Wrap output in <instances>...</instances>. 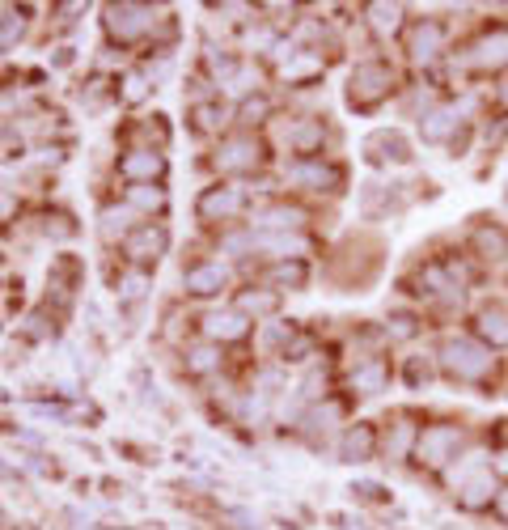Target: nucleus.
I'll return each instance as SVG.
<instances>
[{
  "mask_svg": "<svg viewBox=\"0 0 508 530\" xmlns=\"http://www.w3.org/2000/svg\"><path fill=\"white\" fill-rule=\"evenodd\" d=\"M475 331H479V340H487L492 348H504L508 344V310L504 306H483L479 318H475Z\"/></svg>",
  "mask_w": 508,
  "mask_h": 530,
  "instance_id": "12",
  "label": "nucleus"
},
{
  "mask_svg": "<svg viewBox=\"0 0 508 530\" xmlns=\"http://www.w3.org/2000/svg\"><path fill=\"white\" fill-rule=\"evenodd\" d=\"M161 242H166V238H161V229H153V225H144V229H140V234H136L132 242H127V251H132L136 259H149V255H157V251H161Z\"/></svg>",
  "mask_w": 508,
  "mask_h": 530,
  "instance_id": "21",
  "label": "nucleus"
},
{
  "mask_svg": "<svg viewBox=\"0 0 508 530\" xmlns=\"http://www.w3.org/2000/svg\"><path fill=\"white\" fill-rule=\"evenodd\" d=\"M458 128H462V111H458V106H437V111H428V115H424V123H420L424 140H432V145H441V140H449Z\"/></svg>",
  "mask_w": 508,
  "mask_h": 530,
  "instance_id": "10",
  "label": "nucleus"
},
{
  "mask_svg": "<svg viewBox=\"0 0 508 530\" xmlns=\"http://www.w3.org/2000/svg\"><path fill=\"white\" fill-rule=\"evenodd\" d=\"M216 365H221V352H216V348H208V344L191 348V369H199V374H208V369H216Z\"/></svg>",
  "mask_w": 508,
  "mask_h": 530,
  "instance_id": "26",
  "label": "nucleus"
},
{
  "mask_svg": "<svg viewBox=\"0 0 508 530\" xmlns=\"http://www.w3.org/2000/svg\"><path fill=\"white\" fill-rule=\"evenodd\" d=\"M238 310H246V314H271V310H276V297H271V293H242L238 297Z\"/></svg>",
  "mask_w": 508,
  "mask_h": 530,
  "instance_id": "25",
  "label": "nucleus"
},
{
  "mask_svg": "<svg viewBox=\"0 0 508 530\" xmlns=\"http://www.w3.org/2000/svg\"><path fill=\"white\" fill-rule=\"evenodd\" d=\"M225 285V268L221 263H199V268L187 272V289L191 293H216Z\"/></svg>",
  "mask_w": 508,
  "mask_h": 530,
  "instance_id": "17",
  "label": "nucleus"
},
{
  "mask_svg": "<svg viewBox=\"0 0 508 530\" xmlns=\"http://www.w3.org/2000/svg\"><path fill=\"white\" fill-rule=\"evenodd\" d=\"M373 450H377V433L369 424H356V429H348V437H343V458H352V463H365Z\"/></svg>",
  "mask_w": 508,
  "mask_h": 530,
  "instance_id": "15",
  "label": "nucleus"
},
{
  "mask_svg": "<svg viewBox=\"0 0 508 530\" xmlns=\"http://www.w3.org/2000/svg\"><path fill=\"white\" fill-rule=\"evenodd\" d=\"M242 115H246V119H254V115H267V102H263V98H250V102L242 106Z\"/></svg>",
  "mask_w": 508,
  "mask_h": 530,
  "instance_id": "33",
  "label": "nucleus"
},
{
  "mask_svg": "<svg viewBox=\"0 0 508 530\" xmlns=\"http://www.w3.org/2000/svg\"><path fill=\"white\" fill-rule=\"evenodd\" d=\"M254 162H259V145H254L250 136H233L221 145V153H216V166L221 170H250Z\"/></svg>",
  "mask_w": 508,
  "mask_h": 530,
  "instance_id": "9",
  "label": "nucleus"
},
{
  "mask_svg": "<svg viewBox=\"0 0 508 530\" xmlns=\"http://www.w3.org/2000/svg\"><path fill=\"white\" fill-rule=\"evenodd\" d=\"M254 246H267V251H276V255H305V251H310V242H305V238H297V234H271V238H259V242H254Z\"/></svg>",
  "mask_w": 508,
  "mask_h": 530,
  "instance_id": "20",
  "label": "nucleus"
},
{
  "mask_svg": "<svg viewBox=\"0 0 508 530\" xmlns=\"http://www.w3.org/2000/svg\"><path fill=\"white\" fill-rule=\"evenodd\" d=\"M305 217H301V212L297 208H267L263 212V217H259V225H271V229H284V234H288V229H297Z\"/></svg>",
  "mask_w": 508,
  "mask_h": 530,
  "instance_id": "24",
  "label": "nucleus"
},
{
  "mask_svg": "<svg viewBox=\"0 0 508 530\" xmlns=\"http://www.w3.org/2000/svg\"><path fill=\"white\" fill-rule=\"evenodd\" d=\"M437 361H441L445 374L458 378V382H487V378H492V369H496L492 348L470 340V335H449V340L441 344Z\"/></svg>",
  "mask_w": 508,
  "mask_h": 530,
  "instance_id": "1",
  "label": "nucleus"
},
{
  "mask_svg": "<svg viewBox=\"0 0 508 530\" xmlns=\"http://www.w3.org/2000/svg\"><path fill=\"white\" fill-rule=\"evenodd\" d=\"M407 378H411L415 386H420V382H428V378H432V361H420V357H415V361L407 365Z\"/></svg>",
  "mask_w": 508,
  "mask_h": 530,
  "instance_id": "32",
  "label": "nucleus"
},
{
  "mask_svg": "<svg viewBox=\"0 0 508 530\" xmlns=\"http://www.w3.org/2000/svg\"><path fill=\"white\" fill-rule=\"evenodd\" d=\"M390 85H394V68L390 64H381V60H365V64H356V73H352V102L356 106H373L390 94Z\"/></svg>",
  "mask_w": 508,
  "mask_h": 530,
  "instance_id": "3",
  "label": "nucleus"
},
{
  "mask_svg": "<svg viewBox=\"0 0 508 530\" xmlns=\"http://www.w3.org/2000/svg\"><path fill=\"white\" fill-rule=\"evenodd\" d=\"M132 204H140V208H161V191L157 187H136L132 191Z\"/></svg>",
  "mask_w": 508,
  "mask_h": 530,
  "instance_id": "31",
  "label": "nucleus"
},
{
  "mask_svg": "<svg viewBox=\"0 0 508 530\" xmlns=\"http://www.w3.org/2000/svg\"><path fill=\"white\" fill-rule=\"evenodd\" d=\"M123 229H127V212L123 208H106L102 212V238L115 242V234H123Z\"/></svg>",
  "mask_w": 508,
  "mask_h": 530,
  "instance_id": "27",
  "label": "nucleus"
},
{
  "mask_svg": "<svg viewBox=\"0 0 508 530\" xmlns=\"http://www.w3.org/2000/svg\"><path fill=\"white\" fill-rule=\"evenodd\" d=\"M271 280H280V285H305V268L301 263H284V268L271 272Z\"/></svg>",
  "mask_w": 508,
  "mask_h": 530,
  "instance_id": "29",
  "label": "nucleus"
},
{
  "mask_svg": "<svg viewBox=\"0 0 508 530\" xmlns=\"http://www.w3.org/2000/svg\"><path fill=\"white\" fill-rule=\"evenodd\" d=\"M284 140L293 145L297 153H314V149H322V123L318 119H297L293 128L284 132Z\"/></svg>",
  "mask_w": 508,
  "mask_h": 530,
  "instance_id": "14",
  "label": "nucleus"
},
{
  "mask_svg": "<svg viewBox=\"0 0 508 530\" xmlns=\"http://www.w3.org/2000/svg\"><path fill=\"white\" fill-rule=\"evenodd\" d=\"M242 208V196L233 187H225V191H208L204 200H199V212L204 217H233V212Z\"/></svg>",
  "mask_w": 508,
  "mask_h": 530,
  "instance_id": "16",
  "label": "nucleus"
},
{
  "mask_svg": "<svg viewBox=\"0 0 508 530\" xmlns=\"http://www.w3.org/2000/svg\"><path fill=\"white\" fill-rule=\"evenodd\" d=\"M445 51V30L437 22H420L411 34V60L415 64H432Z\"/></svg>",
  "mask_w": 508,
  "mask_h": 530,
  "instance_id": "7",
  "label": "nucleus"
},
{
  "mask_svg": "<svg viewBox=\"0 0 508 530\" xmlns=\"http://www.w3.org/2000/svg\"><path fill=\"white\" fill-rule=\"evenodd\" d=\"M496 471L508 475V446H500V454H496Z\"/></svg>",
  "mask_w": 508,
  "mask_h": 530,
  "instance_id": "38",
  "label": "nucleus"
},
{
  "mask_svg": "<svg viewBox=\"0 0 508 530\" xmlns=\"http://www.w3.org/2000/svg\"><path fill=\"white\" fill-rule=\"evenodd\" d=\"M246 331V318L242 314H208V335H225V340H233V335Z\"/></svg>",
  "mask_w": 508,
  "mask_h": 530,
  "instance_id": "23",
  "label": "nucleus"
},
{
  "mask_svg": "<svg viewBox=\"0 0 508 530\" xmlns=\"http://www.w3.org/2000/svg\"><path fill=\"white\" fill-rule=\"evenodd\" d=\"M365 13H369V26L377 34H394L398 26H403V9H398V5H369Z\"/></svg>",
  "mask_w": 508,
  "mask_h": 530,
  "instance_id": "19",
  "label": "nucleus"
},
{
  "mask_svg": "<svg viewBox=\"0 0 508 530\" xmlns=\"http://www.w3.org/2000/svg\"><path fill=\"white\" fill-rule=\"evenodd\" d=\"M386 382H390V365L381 357H365L352 369V391H360V395H381Z\"/></svg>",
  "mask_w": 508,
  "mask_h": 530,
  "instance_id": "8",
  "label": "nucleus"
},
{
  "mask_svg": "<svg viewBox=\"0 0 508 530\" xmlns=\"http://www.w3.org/2000/svg\"><path fill=\"white\" fill-rule=\"evenodd\" d=\"M127 98H132V102H136V98H144V81H140V77L127 81Z\"/></svg>",
  "mask_w": 508,
  "mask_h": 530,
  "instance_id": "35",
  "label": "nucleus"
},
{
  "mask_svg": "<svg viewBox=\"0 0 508 530\" xmlns=\"http://www.w3.org/2000/svg\"><path fill=\"white\" fill-rule=\"evenodd\" d=\"M411 441H420V433H415V424H407V420H398V424H394V433H390V441H386V450H390V458H403V454L411 450Z\"/></svg>",
  "mask_w": 508,
  "mask_h": 530,
  "instance_id": "22",
  "label": "nucleus"
},
{
  "mask_svg": "<svg viewBox=\"0 0 508 530\" xmlns=\"http://www.w3.org/2000/svg\"><path fill=\"white\" fill-rule=\"evenodd\" d=\"M157 170H161V157L149 153V149H136V153L123 157V174H127V179H153Z\"/></svg>",
  "mask_w": 508,
  "mask_h": 530,
  "instance_id": "18",
  "label": "nucleus"
},
{
  "mask_svg": "<svg viewBox=\"0 0 508 530\" xmlns=\"http://www.w3.org/2000/svg\"><path fill=\"white\" fill-rule=\"evenodd\" d=\"M216 115H221L216 106H199V123H204V128H216Z\"/></svg>",
  "mask_w": 508,
  "mask_h": 530,
  "instance_id": "34",
  "label": "nucleus"
},
{
  "mask_svg": "<svg viewBox=\"0 0 508 530\" xmlns=\"http://www.w3.org/2000/svg\"><path fill=\"white\" fill-rule=\"evenodd\" d=\"M496 514H500V518H508V488H500V492H496Z\"/></svg>",
  "mask_w": 508,
  "mask_h": 530,
  "instance_id": "37",
  "label": "nucleus"
},
{
  "mask_svg": "<svg viewBox=\"0 0 508 530\" xmlns=\"http://www.w3.org/2000/svg\"><path fill=\"white\" fill-rule=\"evenodd\" d=\"M458 446H462V424H428L415 441V458L424 467H449L458 458Z\"/></svg>",
  "mask_w": 508,
  "mask_h": 530,
  "instance_id": "2",
  "label": "nucleus"
},
{
  "mask_svg": "<svg viewBox=\"0 0 508 530\" xmlns=\"http://www.w3.org/2000/svg\"><path fill=\"white\" fill-rule=\"evenodd\" d=\"M496 475L492 471H479V475H470V480L458 488V505L470 509V514H479V509L487 505H496Z\"/></svg>",
  "mask_w": 508,
  "mask_h": 530,
  "instance_id": "5",
  "label": "nucleus"
},
{
  "mask_svg": "<svg viewBox=\"0 0 508 530\" xmlns=\"http://www.w3.org/2000/svg\"><path fill=\"white\" fill-rule=\"evenodd\" d=\"M496 102L508 111V73H504V77H500V85H496Z\"/></svg>",
  "mask_w": 508,
  "mask_h": 530,
  "instance_id": "36",
  "label": "nucleus"
},
{
  "mask_svg": "<svg viewBox=\"0 0 508 530\" xmlns=\"http://www.w3.org/2000/svg\"><path fill=\"white\" fill-rule=\"evenodd\" d=\"M386 335H394V340H411V335H415V318H390Z\"/></svg>",
  "mask_w": 508,
  "mask_h": 530,
  "instance_id": "30",
  "label": "nucleus"
},
{
  "mask_svg": "<svg viewBox=\"0 0 508 530\" xmlns=\"http://www.w3.org/2000/svg\"><path fill=\"white\" fill-rule=\"evenodd\" d=\"M106 22H111V30L119 34V39H136V34L149 30L153 9H144V5H115L111 13H106Z\"/></svg>",
  "mask_w": 508,
  "mask_h": 530,
  "instance_id": "6",
  "label": "nucleus"
},
{
  "mask_svg": "<svg viewBox=\"0 0 508 530\" xmlns=\"http://www.w3.org/2000/svg\"><path fill=\"white\" fill-rule=\"evenodd\" d=\"M462 60H466L470 68H504V64H508V26L487 30L479 43L466 47Z\"/></svg>",
  "mask_w": 508,
  "mask_h": 530,
  "instance_id": "4",
  "label": "nucleus"
},
{
  "mask_svg": "<svg viewBox=\"0 0 508 530\" xmlns=\"http://www.w3.org/2000/svg\"><path fill=\"white\" fill-rule=\"evenodd\" d=\"M318 68H322V60H314V56H297L293 64H284V77H288V81H301V77L318 73Z\"/></svg>",
  "mask_w": 508,
  "mask_h": 530,
  "instance_id": "28",
  "label": "nucleus"
},
{
  "mask_svg": "<svg viewBox=\"0 0 508 530\" xmlns=\"http://www.w3.org/2000/svg\"><path fill=\"white\" fill-rule=\"evenodd\" d=\"M288 179L301 183V187H310V191H322V187H335V183H339V170L322 166L318 157H305V162L288 166Z\"/></svg>",
  "mask_w": 508,
  "mask_h": 530,
  "instance_id": "11",
  "label": "nucleus"
},
{
  "mask_svg": "<svg viewBox=\"0 0 508 530\" xmlns=\"http://www.w3.org/2000/svg\"><path fill=\"white\" fill-rule=\"evenodd\" d=\"M475 251L483 263H504L508 259V234L500 225H479L475 229Z\"/></svg>",
  "mask_w": 508,
  "mask_h": 530,
  "instance_id": "13",
  "label": "nucleus"
}]
</instances>
